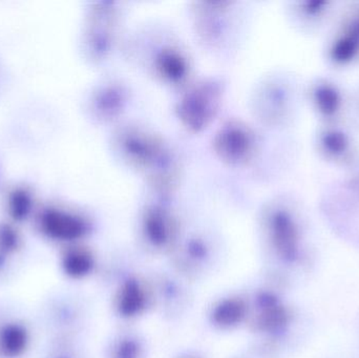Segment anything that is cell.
Returning <instances> with one entry per match:
<instances>
[{
	"instance_id": "obj_1",
	"label": "cell",
	"mask_w": 359,
	"mask_h": 358,
	"mask_svg": "<svg viewBox=\"0 0 359 358\" xmlns=\"http://www.w3.org/2000/svg\"><path fill=\"white\" fill-rule=\"evenodd\" d=\"M211 85H202L182 100L180 113L189 128L198 130L210 119L215 109L217 92Z\"/></svg>"
},
{
	"instance_id": "obj_2",
	"label": "cell",
	"mask_w": 359,
	"mask_h": 358,
	"mask_svg": "<svg viewBox=\"0 0 359 358\" xmlns=\"http://www.w3.org/2000/svg\"><path fill=\"white\" fill-rule=\"evenodd\" d=\"M215 145L223 159L238 163L251 153V135L244 126L228 124L217 134Z\"/></svg>"
},
{
	"instance_id": "obj_3",
	"label": "cell",
	"mask_w": 359,
	"mask_h": 358,
	"mask_svg": "<svg viewBox=\"0 0 359 358\" xmlns=\"http://www.w3.org/2000/svg\"><path fill=\"white\" fill-rule=\"evenodd\" d=\"M144 294L139 284L135 281L126 282L120 292L119 303H118L121 315L126 317L137 315L144 307Z\"/></svg>"
},
{
	"instance_id": "obj_4",
	"label": "cell",
	"mask_w": 359,
	"mask_h": 358,
	"mask_svg": "<svg viewBox=\"0 0 359 358\" xmlns=\"http://www.w3.org/2000/svg\"><path fill=\"white\" fill-rule=\"evenodd\" d=\"M246 312L244 303L240 300H228L222 303L213 313V319L217 325L230 327L242 321Z\"/></svg>"
},
{
	"instance_id": "obj_5",
	"label": "cell",
	"mask_w": 359,
	"mask_h": 358,
	"mask_svg": "<svg viewBox=\"0 0 359 358\" xmlns=\"http://www.w3.org/2000/svg\"><path fill=\"white\" fill-rule=\"evenodd\" d=\"M147 233L154 244L162 245L168 240V230L164 216L155 212L147 219Z\"/></svg>"
},
{
	"instance_id": "obj_6",
	"label": "cell",
	"mask_w": 359,
	"mask_h": 358,
	"mask_svg": "<svg viewBox=\"0 0 359 358\" xmlns=\"http://www.w3.org/2000/svg\"><path fill=\"white\" fill-rule=\"evenodd\" d=\"M159 60L161 62L160 67L162 71H165L168 77L178 79L183 76L184 71H185V62L176 53H164L160 57Z\"/></svg>"
},
{
	"instance_id": "obj_7",
	"label": "cell",
	"mask_w": 359,
	"mask_h": 358,
	"mask_svg": "<svg viewBox=\"0 0 359 358\" xmlns=\"http://www.w3.org/2000/svg\"><path fill=\"white\" fill-rule=\"evenodd\" d=\"M92 266V259L83 252H75L69 256L65 261L67 270L73 275H86L90 270Z\"/></svg>"
},
{
	"instance_id": "obj_8",
	"label": "cell",
	"mask_w": 359,
	"mask_h": 358,
	"mask_svg": "<svg viewBox=\"0 0 359 358\" xmlns=\"http://www.w3.org/2000/svg\"><path fill=\"white\" fill-rule=\"evenodd\" d=\"M139 349L132 340H126L116 351L115 358H138Z\"/></svg>"
}]
</instances>
